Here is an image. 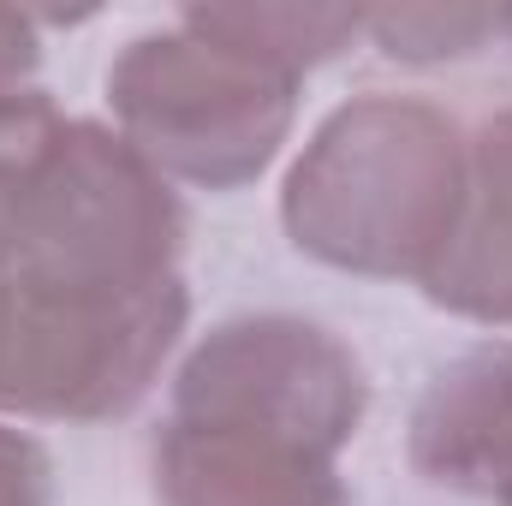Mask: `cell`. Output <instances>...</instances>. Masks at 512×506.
I'll list each match as a JSON object with an SVG mask.
<instances>
[{
	"label": "cell",
	"instance_id": "cell-7",
	"mask_svg": "<svg viewBox=\"0 0 512 506\" xmlns=\"http://www.w3.org/2000/svg\"><path fill=\"white\" fill-rule=\"evenodd\" d=\"M364 30H376L393 60H441L471 54L483 36H495L501 12H364Z\"/></svg>",
	"mask_w": 512,
	"mask_h": 506
},
{
	"label": "cell",
	"instance_id": "cell-1",
	"mask_svg": "<svg viewBox=\"0 0 512 506\" xmlns=\"http://www.w3.org/2000/svg\"><path fill=\"white\" fill-rule=\"evenodd\" d=\"M179 239V197L126 137L60 120L42 90L0 102V274L155 286Z\"/></svg>",
	"mask_w": 512,
	"mask_h": 506
},
{
	"label": "cell",
	"instance_id": "cell-5",
	"mask_svg": "<svg viewBox=\"0 0 512 506\" xmlns=\"http://www.w3.org/2000/svg\"><path fill=\"white\" fill-rule=\"evenodd\" d=\"M417 465L429 483L489 495L495 506H512V358L483 352L453 364L435 381V393L417 411L411 435Z\"/></svg>",
	"mask_w": 512,
	"mask_h": 506
},
{
	"label": "cell",
	"instance_id": "cell-2",
	"mask_svg": "<svg viewBox=\"0 0 512 506\" xmlns=\"http://www.w3.org/2000/svg\"><path fill=\"white\" fill-rule=\"evenodd\" d=\"M465 137L423 102H352L286 185L292 245L334 268L429 280L465 209Z\"/></svg>",
	"mask_w": 512,
	"mask_h": 506
},
{
	"label": "cell",
	"instance_id": "cell-6",
	"mask_svg": "<svg viewBox=\"0 0 512 506\" xmlns=\"http://www.w3.org/2000/svg\"><path fill=\"white\" fill-rule=\"evenodd\" d=\"M423 286L435 304H453L465 316H512V114L471 137L465 209L453 245Z\"/></svg>",
	"mask_w": 512,
	"mask_h": 506
},
{
	"label": "cell",
	"instance_id": "cell-8",
	"mask_svg": "<svg viewBox=\"0 0 512 506\" xmlns=\"http://www.w3.org/2000/svg\"><path fill=\"white\" fill-rule=\"evenodd\" d=\"M0 506H48V453L0 429Z\"/></svg>",
	"mask_w": 512,
	"mask_h": 506
},
{
	"label": "cell",
	"instance_id": "cell-3",
	"mask_svg": "<svg viewBox=\"0 0 512 506\" xmlns=\"http://www.w3.org/2000/svg\"><path fill=\"white\" fill-rule=\"evenodd\" d=\"M292 90V66L209 30L197 12L167 36H137L108 72L131 149L149 167H173L215 191L268 167L292 126Z\"/></svg>",
	"mask_w": 512,
	"mask_h": 506
},
{
	"label": "cell",
	"instance_id": "cell-4",
	"mask_svg": "<svg viewBox=\"0 0 512 506\" xmlns=\"http://www.w3.org/2000/svg\"><path fill=\"white\" fill-rule=\"evenodd\" d=\"M185 322L179 280L66 286L0 274V405L102 417L149 387Z\"/></svg>",
	"mask_w": 512,
	"mask_h": 506
},
{
	"label": "cell",
	"instance_id": "cell-9",
	"mask_svg": "<svg viewBox=\"0 0 512 506\" xmlns=\"http://www.w3.org/2000/svg\"><path fill=\"white\" fill-rule=\"evenodd\" d=\"M36 66V30L24 12H0V102L24 96V78Z\"/></svg>",
	"mask_w": 512,
	"mask_h": 506
},
{
	"label": "cell",
	"instance_id": "cell-10",
	"mask_svg": "<svg viewBox=\"0 0 512 506\" xmlns=\"http://www.w3.org/2000/svg\"><path fill=\"white\" fill-rule=\"evenodd\" d=\"M501 30H507V36H512V12H501Z\"/></svg>",
	"mask_w": 512,
	"mask_h": 506
}]
</instances>
